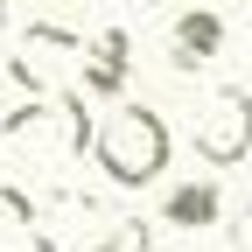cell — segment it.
Returning a JSON list of instances; mask_svg holds the SVG:
<instances>
[{"instance_id":"6da1fadb","label":"cell","mask_w":252,"mask_h":252,"mask_svg":"<svg viewBox=\"0 0 252 252\" xmlns=\"http://www.w3.org/2000/svg\"><path fill=\"white\" fill-rule=\"evenodd\" d=\"M168 154H175V133H168V119L154 112V105H119L112 119H98V140H91V161L105 168L112 189L161 182Z\"/></svg>"},{"instance_id":"ba28073f","label":"cell","mask_w":252,"mask_h":252,"mask_svg":"<svg viewBox=\"0 0 252 252\" xmlns=\"http://www.w3.org/2000/svg\"><path fill=\"white\" fill-rule=\"evenodd\" d=\"M0 28L28 35V28H49V14H42V0H0Z\"/></svg>"},{"instance_id":"9c48e42d","label":"cell","mask_w":252,"mask_h":252,"mask_svg":"<svg viewBox=\"0 0 252 252\" xmlns=\"http://www.w3.org/2000/svg\"><path fill=\"white\" fill-rule=\"evenodd\" d=\"M231 245H238V252H252V203L238 210V224H231Z\"/></svg>"},{"instance_id":"52a82bcc","label":"cell","mask_w":252,"mask_h":252,"mask_svg":"<svg viewBox=\"0 0 252 252\" xmlns=\"http://www.w3.org/2000/svg\"><path fill=\"white\" fill-rule=\"evenodd\" d=\"M35 231H42V217L28 203V189L0 182V252H7V238H35Z\"/></svg>"},{"instance_id":"7a4b0ae2","label":"cell","mask_w":252,"mask_h":252,"mask_svg":"<svg viewBox=\"0 0 252 252\" xmlns=\"http://www.w3.org/2000/svg\"><path fill=\"white\" fill-rule=\"evenodd\" d=\"M189 140L210 168H238L252 154V91L238 84H210L196 98V126H189Z\"/></svg>"},{"instance_id":"3957f363","label":"cell","mask_w":252,"mask_h":252,"mask_svg":"<svg viewBox=\"0 0 252 252\" xmlns=\"http://www.w3.org/2000/svg\"><path fill=\"white\" fill-rule=\"evenodd\" d=\"M126 77H133V35L126 28H98L77 56V91L84 98H119Z\"/></svg>"},{"instance_id":"8992f818","label":"cell","mask_w":252,"mask_h":252,"mask_svg":"<svg viewBox=\"0 0 252 252\" xmlns=\"http://www.w3.org/2000/svg\"><path fill=\"white\" fill-rule=\"evenodd\" d=\"M217 217H224V189H217L210 175L175 182V189H168V203H161V224H168V231H210Z\"/></svg>"},{"instance_id":"5b68a950","label":"cell","mask_w":252,"mask_h":252,"mask_svg":"<svg viewBox=\"0 0 252 252\" xmlns=\"http://www.w3.org/2000/svg\"><path fill=\"white\" fill-rule=\"evenodd\" d=\"M217 49H224V14H210V7L175 14V28H168V63L175 70H203V63H217Z\"/></svg>"},{"instance_id":"30bf717a","label":"cell","mask_w":252,"mask_h":252,"mask_svg":"<svg viewBox=\"0 0 252 252\" xmlns=\"http://www.w3.org/2000/svg\"><path fill=\"white\" fill-rule=\"evenodd\" d=\"M140 7H161V0H140Z\"/></svg>"},{"instance_id":"277c9868","label":"cell","mask_w":252,"mask_h":252,"mask_svg":"<svg viewBox=\"0 0 252 252\" xmlns=\"http://www.w3.org/2000/svg\"><path fill=\"white\" fill-rule=\"evenodd\" d=\"M70 56H84V42L70 35V28H28V35L14 42V84H28V91H49L56 77H63V63Z\"/></svg>"}]
</instances>
